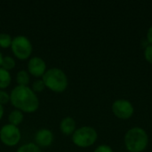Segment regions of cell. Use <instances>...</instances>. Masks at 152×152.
<instances>
[{
  "mask_svg": "<svg viewBox=\"0 0 152 152\" xmlns=\"http://www.w3.org/2000/svg\"><path fill=\"white\" fill-rule=\"evenodd\" d=\"M16 65V61L14 60L13 57L7 55V56H4L3 57V61H2V64H1V68L10 71L12 69H13L15 68Z\"/></svg>",
  "mask_w": 152,
  "mask_h": 152,
  "instance_id": "9a60e30c",
  "label": "cell"
},
{
  "mask_svg": "<svg viewBox=\"0 0 152 152\" xmlns=\"http://www.w3.org/2000/svg\"><path fill=\"white\" fill-rule=\"evenodd\" d=\"M11 50L14 57L20 61L28 60L33 52L31 41L24 35H18L12 38Z\"/></svg>",
  "mask_w": 152,
  "mask_h": 152,
  "instance_id": "5b68a950",
  "label": "cell"
},
{
  "mask_svg": "<svg viewBox=\"0 0 152 152\" xmlns=\"http://www.w3.org/2000/svg\"><path fill=\"white\" fill-rule=\"evenodd\" d=\"M24 119V113L21 112L19 110H12L9 115H8V122L11 125H13L15 126H19Z\"/></svg>",
  "mask_w": 152,
  "mask_h": 152,
  "instance_id": "8fae6325",
  "label": "cell"
},
{
  "mask_svg": "<svg viewBox=\"0 0 152 152\" xmlns=\"http://www.w3.org/2000/svg\"><path fill=\"white\" fill-rule=\"evenodd\" d=\"M12 42V37L8 33H0V47L3 49H6L11 47Z\"/></svg>",
  "mask_w": 152,
  "mask_h": 152,
  "instance_id": "2e32d148",
  "label": "cell"
},
{
  "mask_svg": "<svg viewBox=\"0 0 152 152\" xmlns=\"http://www.w3.org/2000/svg\"><path fill=\"white\" fill-rule=\"evenodd\" d=\"M98 138L96 130L88 126L77 128L74 134L71 135L72 142L79 148H88L94 145Z\"/></svg>",
  "mask_w": 152,
  "mask_h": 152,
  "instance_id": "277c9868",
  "label": "cell"
},
{
  "mask_svg": "<svg viewBox=\"0 0 152 152\" xmlns=\"http://www.w3.org/2000/svg\"><path fill=\"white\" fill-rule=\"evenodd\" d=\"M15 80H16L17 86H28V85L30 82V75L28 72V70H25V69L19 70L16 74Z\"/></svg>",
  "mask_w": 152,
  "mask_h": 152,
  "instance_id": "4fadbf2b",
  "label": "cell"
},
{
  "mask_svg": "<svg viewBox=\"0 0 152 152\" xmlns=\"http://www.w3.org/2000/svg\"><path fill=\"white\" fill-rule=\"evenodd\" d=\"M10 102V94L4 90H0V104L5 105Z\"/></svg>",
  "mask_w": 152,
  "mask_h": 152,
  "instance_id": "ac0fdd59",
  "label": "cell"
},
{
  "mask_svg": "<svg viewBox=\"0 0 152 152\" xmlns=\"http://www.w3.org/2000/svg\"><path fill=\"white\" fill-rule=\"evenodd\" d=\"M113 114L120 119L130 118L134 112V108L128 100L119 99L113 102L111 107Z\"/></svg>",
  "mask_w": 152,
  "mask_h": 152,
  "instance_id": "52a82bcc",
  "label": "cell"
},
{
  "mask_svg": "<svg viewBox=\"0 0 152 152\" xmlns=\"http://www.w3.org/2000/svg\"><path fill=\"white\" fill-rule=\"evenodd\" d=\"M144 58L149 63L152 64V45L146 46L144 50Z\"/></svg>",
  "mask_w": 152,
  "mask_h": 152,
  "instance_id": "d6986e66",
  "label": "cell"
},
{
  "mask_svg": "<svg viewBox=\"0 0 152 152\" xmlns=\"http://www.w3.org/2000/svg\"><path fill=\"white\" fill-rule=\"evenodd\" d=\"M42 80L45 88L57 94L66 91L69 86V79L66 73L59 68L48 69L42 77Z\"/></svg>",
  "mask_w": 152,
  "mask_h": 152,
  "instance_id": "7a4b0ae2",
  "label": "cell"
},
{
  "mask_svg": "<svg viewBox=\"0 0 152 152\" xmlns=\"http://www.w3.org/2000/svg\"><path fill=\"white\" fill-rule=\"evenodd\" d=\"M147 40L150 43V45H152V26L150 27V28L147 31Z\"/></svg>",
  "mask_w": 152,
  "mask_h": 152,
  "instance_id": "44dd1931",
  "label": "cell"
},
{
  "mask_svg": "<svg viewBox=\"0 0 152 152\" xmlns=\"http://www.w3.org/2000/svg\"><path fill=\"white\" fill-rule=\"evenodd\" d=\"M4 114V106L0 104V120L3 118Z\"/></svg>",
  "mask_w": 152,
  "mask_h": 152,
  "instance_id": "7402d4cb",
  "label": "cell"
},
{
  "mask_svg": "<svg viewBox=\"0 0 152 152\" xmlns=\"http://www.w3.org/2000/svg\"><path fill=\"white\" fill-rule=\"evenodd\" d=\"M12 83V75L10 71L0 67V90H4Z\"/></svg>",
  "mask_w": 152,
  "mask_h": 152,
  "instance_id": "7c38bea8",
  "label": "cell"
},
{
  "mask_svg": "<svg viewBox=\"0 0 152 152\" xmlns=\"http://www.w3.org/2000/svg\"><path fill=\"white\" fill-rule=\"evenodd\" d=\"M125 146L129 152H142L149 144V137L142 127H133L125 135Z\"/></svg>",
  "mask_w": 152,
  "mask_h": 152,
  "instance_id": "3957f363",
  "label": "cell"
},
{
  "mask_svg": "<svg viewBox=\"0 0 152 152\" xmlns=\"http://www.w3.org/2000/svg\"><path fill=\"white\" fill-rule=\"evenodd\" d=\"M3 54H2V53H1V51H0V67H1V64H2V61H3Z\"/></svg>",
  "mask_w": 152,
  "mask_h": 152,
  "instance_id": "603a6c76",
  "label": "cell"
},
{
  "mask_svg": "<svg viewBox=\"0 0 152 152\" xmlns=\"http://www.w3.org/2000/svg\"><path fill=\"white\" fill-rule=\"evenodd\" d=\"M27 69L29 75L37 78L42 77L47 70L45 61L39 56H34L29 58L27 64Z\"/></svg>",
  "mask_w": 152,
  "mask_h": 152,
  "instance_id": "ba28073f",
  "label": "cell"
},
{
  "mask_svg": "<svg viewBox=\"0 0 152 152\" xmlns=\"http://www.w3.org/2000/svg\"><path fill=\"white\" fill-rule=\"evenodd\" d=\"M30 88L35 94H39V93H42L45 89V86L42 79H36L32 83V86Z\"/></svg>",
  "mask_w": 152,
  "mask_h": 152,
  "instance_id": "e0dca14e",
  "label": "cell"
},
{
  "mask_svg": "<svg viewBox=\"0 0 152 152\" xmlns=\"http://www.w3.org/2000/svg\"><path fill=\"white\" fill-rule=\"evenodd\" d=\"M54 139L53 133L47 128H41L34 135V142L39 148H46L52 145Z\"/></svg>",
  "mask_w": 152,
  "mask_h": 152,
  "instance_id": "9c48e42d",
  "label": "cell"
},
{
  "mask_svg": "<svg viewBox=\"0 0 152 152\" xmlns=\"http://www.w3.org/2000/svg\"><path fill=\"white\" fill-rule=\"evenodd\" d=\"M77 129V124L73 118L66 117L60 122V130L62 134L66 136L72 135Z\"/></svg>",
  "mask_w": 152,
  "mask_h": 152,
  "instance_id": "30bf717a",
  "label": "cell"
},
{
  "mask_svg": "<svg viewBox=\"0 0 152 152\" xmlns=\"http://www.w3.org/2000/svg\"><path fill=\"white\" fill-rule=\"evenodd\" d=\"M10 102L14 109L23 113H33L39 108L38 97L28 86L13 87L10 93Z\"/></svg>",
  "mask_w": 152,
  "mask_h": 152,
  "instance_id": "6da1fadb",
  "label": "cell"
},
{
  "mask_svg": "<svg viewBox=\"0 0 152 152\" xmlns=\"http://www.w3.org/2000/svg\"><path fill=\"white\" fill-rule=\"evenodd\" d=\"M16 152H42L41 148H39L35 142H28L22 144L18 148Z\"/></svg>",
  "mask_w": 152,
  "mask_h": 152,
  "instance_id": "5bb4252c",
  "label": "cell"
},
{
  "mask_svg": "<svg viewBox=\"0 0 152 152\" xmlns=\"http://www.w3.org/2000/svg\"><path fill=\"white\" fill-rule=\"evenodd\" d=\"M94 152H113V150L111 149L110 146L102 144V145L98 146V147L94 151Z\"/></svg>",
  "mask_w": 152,
  "mask_h": 152,
  "instance_id": "ffe728a7",
  "label": "cell"
},
{
  "mask_svg": "<svg viewBox=\"0 0 152 152\" xmlns=\"http://www.w3.org/2000/svg\"><path fill=\"white\" fill-rule=\"evenodd\" d=\"M21 140V132L19 126L5 124L0 128V142L7 147H14Z\"/></svg>",
  "mask_w": 152,
  "mask_h": 152,
  "instance_id": "8992f818",
  "label": "cell"
}]
</instances>
